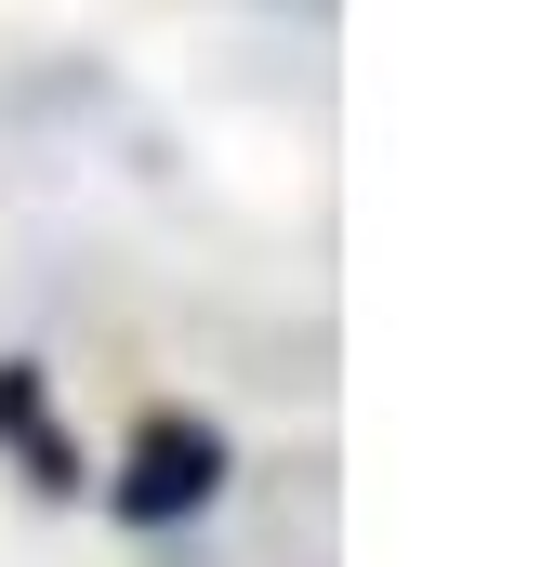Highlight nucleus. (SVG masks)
Wrapping results in <instances>:
<instances>
[{
  "mask_svg": "<svg viewBox=\"0 0 554 567\" xmlns=\"http://www.w3.org/2000/svg\"><path fill=\"white\" fill-rule=\"evenodd\" d=\"M212 475H225V435L212 423H145L133 435V475H120V515H185V502H212Z\"/></svg>",
  "mask_w": 554,
  "mask_h": 567,
  "instance_id": "obj_1",
  "label": "nucleus"
},
{
  "mask_svg": "<svg viewBox=\"0 0 554 567\" xmlns=\"http://www.w3.org/2000/svg\"><path fill=\"white\" fill-rule=\"evenodd\" d=\"M0 423H13V449H27V462H40V488H80V462L53 449V423H40V383H27V370H0Z\"/></svg>",
  "mask_w": 554,
  "mask_h": 567,
  "instance_id": "obj_2",
  "label": "nucleus"
}]
</instances>
